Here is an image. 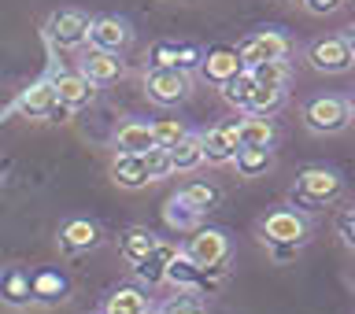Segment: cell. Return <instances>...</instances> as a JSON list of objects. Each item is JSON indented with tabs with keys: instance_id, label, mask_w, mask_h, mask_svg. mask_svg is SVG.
Here are the masks:
<instances>
[{
	"instance_id": "1",
	"label": "cell",
	"mask_w": 355,
	"mask_h": 314,
	"mask_svg": "<svg viewBox=\"0 0 355 314\" xmlns=\"http://www.w3.org/2000/svg\"><path fill=\"white\" fill-rule=\"evenodd\" d=\"M340 193H344V177L333 166H304L296 174V185L288 193V200L300 211H318V207L333 204V200H340Z\"/></svg>"
},
{
	"instance_id": "2",
	"label": "cell",
	"mask_w": 355,
	"mask_h": 314,
	"mask_svg": "<svg viewBox=\"0 0 355 314\" xmlns=\"http://www.w3.org/2000/svg\"><path fill=\"white\" fill-rule=\"evenodd\" d=\"M182 255L200 274H226L230 266V233L218 226H196L182 244Z\"/></svg>"
},
{
	"instance_id": "3",
	"label": "cell",
	"mask_w": 355,
	"mask_h": 314,
	"mask_svg": "<svg viewBox=\"0 0 355 314\" xmlns=\"http://www.w3.org/2000/svg\"><path fill=\"white\" fill-rule=\"evenodd\" d=\"M259 237H263V244H270L274 252H296L300 244L311 237V222H307L304 211L277 207V211L259 218Z\"/></svg>"
},
{
	"instance_id": "4",
	"label": "cell",
	"mask_w": 355,
	"mask_h": 314,
	"mask_svg": "<svg viewBox=\"0 0 355 314\" xmlns=\"http://www.w3.org/2000/svg\"><path fill=\"white\" fill-rule=\"evenodd\" d=\"M304 126L318 137H333V133H344L352 126V107L344 96H311L304 104Z\"/></svg>"
},
{
	"instance_id": "5",
	"label": "cell",
	"mask_w": 355,
	"mask_h": 314,
	"mask_svg": "<svg viewBox=\"0 0 355 314\" xmlns=\"http://www.w3.org/2000/svg\"><path fill=\"white\" fill-rule=\"evenodd\" d=\"M237 55H241L244 71H252V67H259V63H270V60H288V55H293V37L282 30H274V26L255 30L237 44Z\"/></svg>"
},
{
	"instance_id": "6",
	"label": "cell",
	"mask_w": 355,
	"mask_h": 314,
	"mask_svg": "<svg viewBox=\"0 0 355 314\" xmlns=\"http://www.w3.org/2000/svg\"><path fill=\"white\" fill-rule=\"evenodd\" d=\"M89 26H93V19H89L82 8H60V11H52V15H49L44 33H49V41L55 44V49L71 52V49L89 44Z\"/></svg>"
},
{
	"instance_id": "7",
	"label": "cell",
	"mask_w": 355,
	"mask_h": 314,
	"mask_svg": "<svg viewBox=\"0 0 355 314\" xmlns=\"http://www.w3.org/2000/svg\"><path fill=\"white\" fill-rule=\"evenodd\" d=\"M144 93H148L152 104L159 107H174L182 104V100H189V93H193V74L185 71H144Z\"/></svg>"
},
{
	"instance_id": "8",
	"label": "cell",
	"mask_w": 355,
	"mask_h": 314,
	"mask_svg": "<svg viewBox=\"0 0 355 314\" xmlns=\"http://www.w3.org/2000/svg\"><path fill=\"white\" fill-rule=\"evenodd\" d=\"M304 60L315 67L318 74H344L355 67V55L348 52V44H344V37H318L307 44Z\"/></svg>"
},
{
	"instance_id": "9",
	"label": "cell",
	"mask_w": 355,
	"mask_h": 314,
	"mask_svg": "<svg viewBox=\"0 0 355 314\" xmlns=\"http://www.w3.org/2000/svg\"><path fill=\"white\" fill-rule=\"evenodd\" d=\"M196 137H200V148H204V163H211V166H226V163H233V155H237V148H241L237 119L218 122V126L196 133Z\"/></svg>"
},
{
	"instance_id": "10",
	"label": "cell",
	"mask_w": 355,
	"mask_h": 314,
	"mask_svg": "<svg viewBox=\"0 0 355 314\" xmlns=\"http://www.w3.org/2000/svg\"><path fill=\"white\" fill-rule=\"evenodd\" d=\"M130 41H133V26L119 15H100V19H93V26H89V44H93L96 52L122 55V49H126Z\"/></svg>"
},
{
	"instance_id": "11",
	"label": "cell",
	"mask_w": 355,
	"mask_h": 314,
	"mask_svg": "<svg viewBox=\"0 0 355 314\" xmlns=\"http://www.w3.org/2000/svg\"><path fill=\"white\" fill-rule=\"evenodd\" d=\"M241 71H244V63H241V55H237L233 44H215V49H207L204 60H200V74L218 89L226 85L230 78H237Z\"/></svg>"
},
{
	"instance_id": "12",
	"label": "cell",
	"mask_w": 355,
	"mask_h": 314,
	"mask_svg": "<svg viewBox=\"0 0 355 314\" xmlns=\"http://www.w3.org/2000/svg\"><path fill=\"white\" fill-rule=\"evenodd\" d=\"M49 82H52V89H55V100H60L63 107H71V111L89 107V104L96 100V85H93V82H85V78L78 74V71L52 74Z\"/></svg>"
},
{
	"instance_id": "13",
	"label": "cell",
	"mask_w": 355,
	"mask_h": 314,
	"mask_svg": "<svg viewBox=\"0 0 355 314\" xmlns=\"http://www.w3.org/2000/svg\"><path fill=\"white\" fill-rule=\"evenodd\" d=\"M78 74H82L85 82H93V85H111V82H119V78L126 74V63H122L115 52H96V49H89L85 60H82V67H78Z\"/></svg>"
},
{
	"instance_id": "14",
	"label": "cell",
	"mask_w": 355,
	"mask_h": 314,
	"mask_svg": "<svg viewBox=\"0 0 355 314\" xmlns=\"http://www.w3.org/2000/svg\"><path fill=\"white\" fill-rule=\"evenodd\" d=\"M178 255H182V248H178V244H171V241H159V244H155V252L148 255V259L133 266V274H137V281H144L148 288H155V285H163L166 266H171V263L178 259Z\"/></svg>"
},
{
	"instance_id": "15",
	"label": "cell",
	"mask_w": 355,
	"mask_h": 314,
	"mask_svg": "<svg viewBox=\"0 0 355 314\" xmlns=\"http://www.w3.org/2000/svg\"><path fill=\"white\" fill-rule=\"evenodd\" d=\"M55 104H60V100H55L52 82H37V85H30V89H22V93H19L15 111H19V115H26V119H44V122H49Z\"/></svg>"
},
{
	"instance_id": "16",
	"label": "cell",
	"mask_w": 355,
	"mask_h": 314,
	"mask_svg": "<svg viewBox=\"0 0 355 314\" xmlns=\"http://www.w3.org/2000/svg\"><path fill=\"white\" fill-rule=\"evenodd\" d=\"M0 299L8 307H30L33 304V277L22 266H8L0 274Z\"/></svg>"
},
{
	"instance_id": "17",
	"label": "cell",
	"mask_w": 355,
	"mask_h": 314,
	"mask_svg": "<svg viewBox=\"0 0 355 314\" xmlns=\"http://www.w3.org/2000/svg\"><path fill=\"white\" fill-rule=\"evenodd\" d=\"M111 182L119 189H144L148 185V171H144V159L133 152H115L111 159Z\"/></svg>"
},
{
	"instance_id": "18",
	"label": "cell",
	"mask_w": 355,
	"mask_h": 314,
	"mask_svg": "<svg viewBox=\"0 0 355 314\" xmlns=\"http://www.w3.org/2000/svg\"><path fill=\"white\" fill-rule=\"evenodd\" d=\"M100 314H152V296L137 285H122L107 296Z\"/></svg>"
},
{
	"instance_id": "19",
	"label": "cell",
	"mask_w": 355,
	"mask_h": 314,
	"mask_svg": "<svg viewBox=\"0 0 355 314\" xmlns=\"http://www.w3.org/2000/svg\"><path fill=\"white\" fill-rule=\"evenodd\" d=\"M155 244H159V237H155L148 226H130L126 233H122V241H119V252H122V259H126L130 266H137V263H144L155 252Z\"/></svg>"
},
{
	"instance_id": "20",
	"label": "cell",
	"mask_w": 355,
	"mask_h": 314,
	"mask_svg": "<svg viewBox=\"0 0 355 314\" xmlns=\"http://www.w3.org/2000/svg\"><path fill=\"white\" fill-rule=\"evenodd\" d=\"M237 137H241V148H270L274 137H277L274 119L241 115V119H237Z\"/></svg>"
},
{
	"instance_id": "21",
	"label": "cell",
	"mask_w": 355,
	"mask_h": 314,
	"mask_svg": "<svg viewBox=\"0 0 355 314\" xmlns=\"http://www.w3.org/2000/svg\"><path fill=\"white\" fill-rule=\"evenodd\" d=\"M96 244H100V229H96V222H89V218H71L60 229V248L63 252H89V248H96Z\"/></svg>"
},
{
	"instance_id": "22",
	"label": "cell",
	"mask_w": 355,
	"mask_h": 314,
	"mask_svg": "<svg viewBox=\"0 0 355 314\" xmlns=\"http://www.w3.org/2000/svg\"><path fill=\"white\" fill-rule=\"evenodd\" d=\"M115 148H119V152H133V155L155 148L152 126H148V122H141V119H126V122L115 130Z\"/></svg>"
},
{
	"instance_id": "23",
	"label": "cell",
	"mask_w": 355,
	"mask_h": 314,
	"mask_svg": "<svg viewBox=\"0 0 355 314\" xmlns=\"http://www.w3.org/2000/svg\"><path fill=\"white\" fill-rule=\"evenodd\" d=\"M166 155H171V174H193L204 166V148H200L196 133H189L185 141H178L174 148H166Z\"/></svg>"
},
{
	"instance_id": "24",
	"label": "cell",
	"mask_w": 355,
	"mask_h": 314,
	"mask_svg": "<svg viewBox=\"0 0 355 314\" xmlns=\"http://www.w3.org/2000/svg\"><path fill=\"white\" fill-rule=\"evenodd\" d=\"M285 89H274V85H255L252 96H248V107L244 115H259V119H274L277 111L285 107Z\"/></svg>"
},
{
	"instance_id": "25",
	"label": "cell",
	"mask_w": 355,
	"mask_h": 314,
	"mask_svg": "<svg viewBox=\"0 0 355 314\" xmlns=\"http://www.w3.org/2000/svg\"><path fill=\"white\" fill-rule=\"evenodd\" d=\"M178 200H182L185 207H193L196 215L204 218L207 211H215V204H218V189L207 185V182H189V185L178 189Z\"/></svg>"
},
{
	"instance_id": "26",
	"label": "cell",
	"mask_w": 355,
	"mask_h": 314,
	"mask_svg": "<svg viewBox=\"0 0 355 314\" xmlns=\"http://www.w3.org/2000/svg\"><path fill=\"white\" fill-rule=\"evenodd\" d=\"M233 166H237L241 177H263L274 166V152L270 148H237Z\"/></svg>"
},
{
	"instance_id": "27",
	"label": "cell",
	"mask_w": 355,
	"mask_h": 314,
	"mask_svg": "<svg viewBox=\"0 0 355 314\" xmlns=\"http://www.w3.org/2000/svg\"><path fill=\"white\" fill-rule=\"evenodd\" d=\"M255 78V85H274V89H288L293 82V63L288 60H270V63H259L248 71Z\"/></svg>"
},
{
	"instance_id": "28",
	"label": "cell",
	"mask_w": 355,
	"mask_h": 314,
	"mask_svg": "<svg viewBox=\"0 0 355 314\" xmlns=\"http://www.w3.org/2000/svg\"><path fill=\"white\" fill-rule=\"evenodd\" d=\"M163 218H166V226L171 229H178V233H193L196 226H200V215L193 207H185L178 196H171L166 200V207H163Z\"/></svg>"
},
{
	"instance_id": "29",
	"label": "cell",
	"mask_w": 355,
	"mask_h": 314,
	"mask_svg": "<svg viewBox=\"0 0 355 314\" xmlns=\"http://www.w3.org/2000/svg\"><path fill=\"white\" fill-rule=\"evenodd\" d=\"M252 89H255V78L248 71H241L237 78H230L226 85H222V100H226L230 107H237L241 115H244V107H248V96H252Z\"/></svg>"
},
{
	"instance_id": "30",
	"label": "cell",
	"mask_w": 355,
	"mask_h": 314,
	"mask_svg": "<svg viewBox=\"0 0 355 314\" xmlns=\"http://www.w3.org/2000/svg\"><path fill=\"white\" fill-rule=\"evenodd\" d=\"M163 285H178V288H189V293H193V288H200V270L185 259V255H178V259L166 266Z\"/></svg>"
},
{
	"instance_id": "31",
	"label": "cell",
	"mask_w": 355,
	"mask_h": 314,
	"mask_svg": "<svg viewBox=\"0 0 355 314\" xmlns=\"http://www.w3.org/2000/svg\"><path fill=\"white\" fill-rule=\"evenodd\" d=\"M148 126H152L155 148H174L178 141H185V137H189V130H185L178 119H159V122H148Z\"/></svg>"
},
{
	"instance_id": "32",
	"label": "cell",
	"mask_w": 355,
	"mask_h": 314,
	"mask_svg": "<svg viewBox=\"0 0 355 314\" xmlns=\"http://www.w3.org/2000/svg\"><path fill=\"white\" fill-rule=\"evenodd\" d=\"M63 293H67V281L55 270L33 274V299H63Z\"/></svg>"
},
{
	"instance_id": "33",
	"label": "cell",
	"mask_w": 355,
	"mask_h": 314,
	"mask_svg": "<svg viewBox=\"0 0 355 314\" xmlns=\"http://www.w3.org/2000/svg\"><path fill=\"white\" fill-rule=\"evenodd\" d=\"M152 71H178V41H155L148 49Z\"/></svg>"
},
{
	"instance_id": "34",
	"label": "cell",
	"mask_w": 355,
	"mask_h": 314,
	"mask_svg": "<svg viewBox=\"0 0 355 314\" xmlns=\"http://www.w3.org/2000/svg\"><path fill=\"white\" fill-rule=\"evenodd\" d=\"M155 314H211L207 311V304L200 296H193V293H182V296H174V299H166V304L155 311Z\"/></svg>"
},
{
	"instance_id": "35",
	"label": "cell",
	"mask_w": 355,
	"mask_h": 314,
	"mask_svg": "<svg viewBox=\"0 0 355 314\" xmlns=\"http://www.w3.org/2000/svg\"><path fill=\"white\" fill-rule=\"evenodd\" d=\"M141 159H144V171H148V182L171 177V155H166V148H148V152H141Z\"/></svg>"
},
{
	"instance_id": "36",
	"label": "cell",
	"mask_w": 355,
	"mask_h": 314,
	"mask_svg": "<svg viewBox=\"0 0 355 314\" xmlns=\"http://www.w3.org/2000/svg\"><path fill=\"white\" fill-rule=\"evenodd\" d=\"M200 60H204V49L200 44H178V71H200Z\"/></svg>"
},
{
	"instance_id": "37",
	"label": "cell",
	"mask_w": 355,
	"mask_h": 314,
	"mask_svg": "<svg viewBox=\"0 0 355 314\" xmlns=\"http://www.w3.org/2000/svg\"><path fill=\"white\" fill-rule=\"evenodd\" d=\"M311 15H333V11H340L344 8V0H300Z\"/></svg>"
},
{
	"instance_id": "38",
	"label": "cell",
	"mask_w": 355,
	"mask_h": 314,
	"mask_svg": "<svg viewBox=\"0 0 355 314\" xmlns=\"http://www.w3.org/2000/svg\"><path fill=\"white\" fill-rule=\"evenodd\" d=\"M337 229H340V237L348 248H355V211H344V215L337 218Z\"/></svg>"
},
{
	"instance_id": "39",
	"label": "cell",
	"mask_w": 355,
	"mask_h": 314,
	"mask_svg": "<svg viewBox=\"0 0 355 314\" xmlns=\"http://www.w3.org/2000/svg\"><path fill=\"white\" fill-rule=\"evenodd\" d=\"M344 44H348V52H352V55H355V26H352V30H348V33H344Z\"/></svg>"
},
{
	"instance_id": "40",
	"label": "cell",
	"mask_w": 355,
	"mask_h": 314,
	"mask_svg": "<svg viewBox=\"0 0 355 314\" xmlns=\"http://www.w3.org/2000/svg\"><path fill=\"white\" fill-rule=\"evenodd\" d=\"M348 107L355 111V89H352V96H348Z\"/></svg>"
},
{
	"instance_id": "41",
	"label": "cell",
	"mask_w": 355,
	"mask_h": 314,
	"mask_svg": "<svg viewBox=\"0 0 355 314\" xmlns=\"http://www.w3.org/2000/svg\"><path fill=\"white\" fill-rule=\"evenodd\" d=\"M0 182H4V166H0Z\"/></svg>"
},
{
	"instance_id": "42",
	"label": "cell",
	"mask_w": 355,
	"mask_h": 314,
	"mask_svg": "<svg viewBox=\"0 0 355 314\" xmlns=\"http://www.w3.org/2000/svg\"><path fill=\"white\" fill-rule=\"evenodd\" d=\"M352 211H355V207H352Z\"/></svg>"
}]
</instances>
